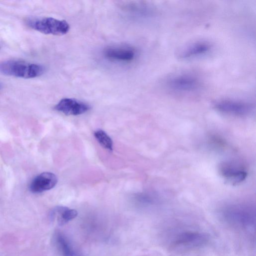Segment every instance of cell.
I'll return each instance as SVG.
<instances>
[{
  "label": "cell",
  "mask_w": 256,
  "mask_h": 256,
  "mask_svg": "<svg viewBox=\"0 0 256 256\" xmlns=\"http://www.w3.org/2000/svg\"><path fill=\"white\" fill-rule=\"evenodd\" d=\"M44 68L40 64L20 60H8L0 62V72L4 75L23 78L41 76Z\"/></svg>",
  "instance_id": "6da1fadb"
},
{
  "label": "cell",
  "mask_w": 256,
  "mask_h": 256,
  "mask_svg": "<svg viewBox=\"0 0 256 256\" xmlns=\"http://www.w3.org/2000/svg\"><path fill=\"white\" fill-rule=\"evenodd\" d=\"M27 24L32 28L46 34L62 36L66 34L70 26L67 22L53 18L29 20Z\"/></svg>",
  "instance_id": "7a4b0ae2"
},
{
  "label": "cell",
  "mask_w": 256,
  "mask_h": 256,
  "mask_svg": "<svg viewBox=\"0 0 256 256\" xmlns=\"http://www.w3.org/2000/svg\"><path fill=\"white\" fill-rule=\"evenodd\" d=\"M168 88L172 92L182 94H190L198 91L202 82L196 76L181 74L170 77L166 82Z\"/></svg>",
  "instance_id": "3957f363"
},
{
  "label": "cell",
  "mask_w": 256,
  "mask_h": 256,
  "mask_svg": "<svg viewBox=\"0 0 256 256\" xmlns=\"http://www.w3.org/2000/svg\"><path fill=\"white\" fill-rule=\"evenodd\" d=\"M218 111L230 116L244 117L252 114L254 106L248 102L230 99L221 100L214 104Z\"/></svg>",
  "instance_id": "277c9868"
},
{
  "label": "cell",
  "mask_w": 256,
  "mask_h": 256,
  "mask_svg": "<svg viewBox=\"0 0 256 256\" xmlns=\"http://www.w3.org/2000/svg\"><path fill=\"white\" fill-rule=\"evenodd\" d=\"M218 170L222 178L233 185L243 182L248 175L246 170L242 164L232 161L222 162Z\"/></svg>",
  "instance_id": "5b68a950"
},
{
  "label": "cell",
  "mask_w": 256,
  "mask_h": 256,
  "mask_svg": "<svg viewBox=\"0 0 256 256\" xmlns=\"http://www.w3.org/2000/svg\"><path fill=\"white\" fill-rule=\"evenodd\" d=\"M90 106L82 101L72 98L61 100L54 106V109L68 116H78L88 112Z\"/></svg>",
  "instance_id": "8992f818"
},
{
  "label": "cell",
  "mask_w": 256,
  "mask_h": 256,
  "mask_svg": "<svg viewBox=\"0 0 256 256\" xmlns=\"http://www.w3.org/2000/svg\"><path fill=\"white\" fill-rule=\"evenodd\" d=\"M56 176L50 172H44L37 176L31 182L30 189L33 193H40L50 190L56 185Z\"/></svg>",
  "instance_id": "52a82bcc"
},
{
  "label": "cell",
  "mask_w": 256,
  "mask_h": 256,
  "mask_svg": "<svg viewBox=\"0 0 256 256\" xmlns=\"http://www.w3.org/2000/svg\"><path fill=\"white\" fill-rule=\"evenodd\" d=\"M212 48L210 44L206 42H197L182 49L178 56L182 60H188L202 56Z\"/></svg>",
  "instance_id": "ba28073f"
},
{
  "label": "cell",
  "mask_w": 256,
  "mask_h": 256,
  "mask_svg": "<svg viewBox=\"0 0 256 256\" xmlns=\"http://www.w3.org/2000/svg\"><path fill=\"white\" fill-rule=\"evenodd\" d=\"M78 215L76 210L64 206H56L51 210L49 214L50 220L62 226L74 218Z\"/></svg>",
  "instance_id": "9c48e42d"
},
{
  "label": "cell",
  "mask_w": 256,
  "mask_h": 256,
  "mask_svg": "<svg viewBox=\"0 0 256 256\" xmlns=\"http://www.w3.org/2000/svg\"><path fill=\"white\" fill-rule=\"evenodd\" d=\"M104 55L110 60L130 62L134 58L136 52L128 47H110L106 48Z\"/></svg>",
  "instance_id": "30bf717a"
},
{
  "label": "cell",
  "mask_w": 256,
  "mask_h": 256,
  "mask_svg": "<svg viewBox=\"0 0 256 256\" xmlns=\"http://www.w3.org/2000/svg\"><path fill=\"white\" fill-rule=\"evenodd\" d=\"M54 239L62 256H83L74 247L69 239L62 232H56L54 234Z\"/></svg>",
  "instance_id": "8fae6325"
},
{
  "label": "cell",
  "mask_w": 256,
  "mask_h": 256,
  "mask_svg": "<svg viewBox=\"0 0 256 256\" xmlns=\"http://www.w3.org/2000/svg\"><path fill=\"white\" fill-rule=\"evenodd\" d=\"M94 136L98 142L104 148L110 151L112 150V141L105 132L102 130H98L95 131Z\"/></svg>",
  "instance_id": "7c38bea8"
},
{
  "label": "cell",
  "mask_w": 256,
  "mask_h": 256,
  "mask_svg": "<svg viewBox=\"0 0 256 256\" xmlns=\"http://www.w3.org/2000/svg\"><path fill=\"white\" fill-rule=\"evenodd\" d=\"M201 240V236L196 234H185L178 240L179 244H196Z\"/></svg>",
  "instance_id": "4fadbf2b"
},
{
  "label": "cell",
  "mask_w": 256,
  "mask_h": 256,
  "mask_svg": "<svg viewBox=\"0 0 256 256\" xmlns=\"http://www.w3.org/2000/svg\"><path fill=\"white\" fill-rule=\"evenodd\" d=\"M2 88V85L0 84V90Z\"/></svg>",
  "instance_id": "5bb4252c"
},
{
  "label": "cell",
  "mask_w": 256,
  "mask_h": 256,
  "mask_svg": "<svg viewBox=\"0 0 256 256\" xmlns=\"http://www.w3.org/2000/svg\"></svg>",
  "instance_id": "9a60e30c"
}]
</instances>
